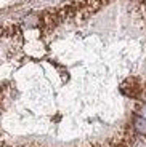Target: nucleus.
<instances>
[{"label": "nucleus", "mask_w": 146, "mask_h": 147, "mask_svg": "<svg viewBox=\"0 0 146 147\" xmlns=\"http://www.w3.org/2000/svg\"><path fill=\"white\" fill-rule=\"evenodd\" d=\"M121 91L124 93L127 98H132V99H141L145 88H143L141 82H140L138 78L130 77V78H127L125 82H122Z\"/></svg>", "instance_id": "f257e3e1"}, {"label": "nucleus", "mask_w": 146, "mask_h": 147, "mask_svg": "<svg viewBox=\"0 0 146 147\" xmlns=\"http://www.w3.org/2000/svg\"><path fill=\"white\" fill-rule=\"evenodd\" d=\"M141 99H143V102H146V88H145V91H143V96H141Z\"/></svg>", "instance_id": "39448f33"}, {"label": "nucleus", "mask_w": 146, "mask_h": 147, "mask_svg": "<svg viewBox=\"0 0 146 147\" xmlns=\"http://www.w3.org/2000/svg\"><path fill=\"white\" fill-rule=\"evenodd\" d=\"M132 128L133 131L141 138H146V118H143L141 115L135 114L132 118Z\"/></svg>", "instance_id": "f03ea898"}, {"label": "nucleus", "mask_w": 146, "mask_h": 147, "mask_svg": "<svg viewBox=\"0 0 146 147\" xmlns=\"http://www.w3.org/2000/svg\"><path fill=\"white\" fill-rule=\"evenodd\" d=\"M130 147H146V142L141 139V136L135 134V136L130 139Z\"/></svg>", "instance_id": "7ed1b4c3"}, {"label": "nucleus", "mask_w": 146, "mask_h": 147, "mask_svg": "<svg viewBox=\"0 0 146 147\" xmlns=\"http://www.w3.org/2000/svg\"><path fill=\"white\" fill-rule=\"evenodd\" d=\"M136 114L141 115L143 118H146V102H141L136 106Z\"/></svg>", "instance_id": "20e7f679"}]
</instances>
